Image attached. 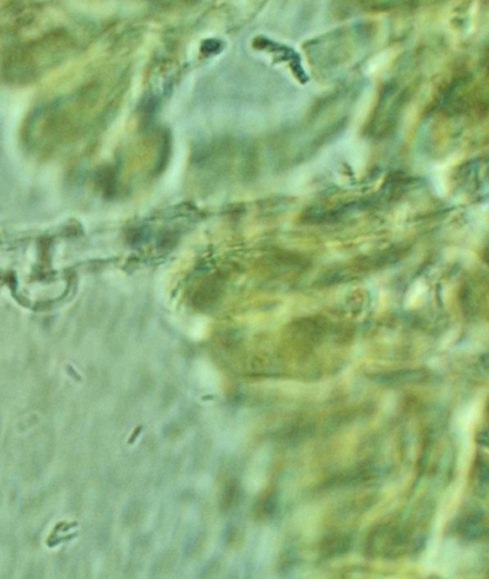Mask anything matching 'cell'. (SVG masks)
Returning a JSON list of instances; mask_svg holds the SVG:
<instances>
[{
	"label": "cell",
	"mask_w": 489,
	"mask_h": 579,
	"mask_svg": "<svg viewBox=\"0 0 489 579\" xmlns=\"http://www.w3.org/2000/svg\"><path fill=\"white\" fill-rule=\"evenodd\" d=\"M348 545H349V541H347L345 538L332 539L326 543V554H342L343 551L347 550Z\"/></svg>",
	"instance_id": "obj_2"
},
{
	"label": "cell",
	"mask_w": 489,
	"mask_h": 579,
	"mask_svg": "<svg viewBox=\"0 0 489 579\" xmlns=\"http://www.w3.org/2000/svg\"><path fill=\"white\" fill-rule=\"evenodd\" d=\"M141 430H142V428H137V430L134 432V436H133V438H130V439H129V444H132L133 441H134V439H135V438L139 436V432H141Z\"/></svg>",
	"instance_id": "obj_3"
},
{
	"label": "cell",
	"mask_w": 489,
	"mask_h": 579,
	"mask_svg": "<svg viewBox=\"0 0 489 579\" xmlns=\"http://www.w3.org/2000/svg\"><path fill=\"white\" fill-rule=\"evenodd\" d=\"M485 530V521L480 514H473L462 525V534L468 539L479 538Z\"/></svg>",
	"instance_id": "obj_1"
}]
</instances>
